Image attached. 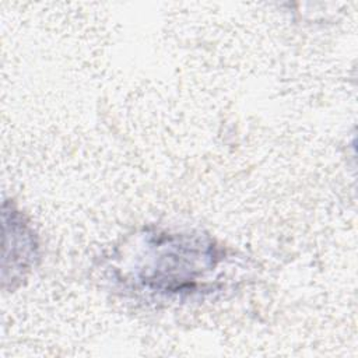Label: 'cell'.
<instances>
[{
  "label": "cell",
  "instance_id": "6da1fadb",
  "mask_svg": "<svg viewBox=\"0 0 358 358\" xmlns=\"http://www.w3.org/2000/svg\"><path fill=\"white\" fill-rule=\"evenodd\" d=\"M134 266L133 282L151 294L190 295L207 285L222 250L203 235L148 232L143 235Z\"/></svg>",
  "mask_w": 358,
  "mask_h": 358
}]
</instances>
